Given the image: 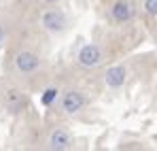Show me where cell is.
<instances>
[{"label":"cell","instance_id":"obj_5","mask_svg":"<svg viewBox=\"0 0 157 151\" xmlns=\"http://www.w3.org/2000/svg\"><path fill=\"white\" fill-rule=\"evenodd\" d=\"M43 26H45L49 32H59V30H64V26H66V17H64V13H59V11H47V13L43 15Z\"/></svg>","mask_w":157,"mask_h":151},{"label":"cell","instance_id":"obj_2","mask_svg":"<svg viewBox=\"0 0 157 151\" xmlns=\"http://www.w3.org/2000/svg\"><path fill=\"white\" fill-rule=\"evenodd\" d=\"M15 66H17L19 73L30 75V73H34V70L38 68V55L32 53V51H21V53H17V58H15Z\"/></svg>","mask_w":157,"mask_h":151},{"label":"cell","instance_id":"obj_3","mask_svg":"<svg viewBox=\"0 0 157 151\" xmlns=\"http://www.w3.org/2000/svg\"><path fill=\"white\" fill-rule=\"evenodd\" d=\"M110 15H113V19H115L117 24H128V22H132V17H134V9H132L130 2L119 0V2L113 4Z\"/></svg>","mask_w":157,"mask_h":151},{"label":"cell","instance_id":"obj_12","mask_svg":"<svg viewBox=\"0 0 157 151\" xmlns=\"http://www.w3.org/2000/svg\"><path fill=\"white\" fill-rule=\"evenodd\" d=\"M47 2H57V0H47Z\"/></svg>","mask_w":157,"mask_h":151},{"label":"cell","instance_id":"obj_8","mask_svg":"<svg viewBox=\"0 0 157 151\" xmlns=\"http://www.w3.org/2000/svg\"><path fill=\"white\" fill-rule=\"evenodd\" d=\"M6 104H9L11 109H17V106L21 104V96H19V92H13V89H11V92L6 94Z\"/></svg>","mask_w":157,"mask_h":151},{"label":"cell","instance_id":"obj_6","mask_svg":"<svg viewBox=\"0 0 157 151\" xmlns=\"http://www.w3.org/2000/svg\"><path fill=\"white\" fill-rule=\"evenodd\" d=\"M125 77H128V73H125V68L123 66H113V68H108L104 75V81L108 87H113V89H117V87H121L123 83H125Z\"/></svg>","mask_w":157,"mask_h":151},{"label":"cell","instance_id":"obj_4","mask_svg":"<svg viewBox=\"0 0 157 151\" xmlns=\"http://www.w3.org/2000/svg\"><path fill=\"white\" fill-rule=\"evenodd\" d=\"M85 104V98L78 94V92H66L64 94V100H62V109L68 113V115H75L83 109Z\"/></svg>","mask_w":157,"mask_h":151},{"label":"cell","instance_id":"obj_9","mask_svg":"<svg viewBox=\"0 0 157 151\" xmlns=\"http://www.w3.org/2000/svg\"><path fill=\"white\" fill-rule=\"evenodd\" d=\"M144 11L151 17H157V0H144Z\"/></svg>","mask_w":157,"mask_h":151},{"label":"cell","instance_id":"obj_10","mask_svg":"<svg viewBox=\"0 0 157 151\" xmlns=\"http://www.w3.org/2000/svg\"><path fill=\"white\" fill-rule=\"evenodd\" d=\"M55 96H57V89H47V92L43 94V98H40V100H43L45 106H49V104L55 100Z\"/></svg>","mask_w":157,"mask_h":151},{"label":"cell","instance_id":"obj_7","mask_svg":"<svg viewBox=\"0 0 157 151\" xmlns=\"http://www.w3.org/2000/svg\"><path fill=\"white\" fill-rule=\"evenodd\" d=\"M70 134L68 132H64V130H55L51 134V138H49V149L53 151H66L70 149Z\"/></svg>","mask_w":157,"mask_h":151},{"label":"cell","instance_id":"obj_11","mask_svg":"<svg viewBox=\"0 0 157 151\" xmlns=\"http://www.w3.org/2000/svg\"><path fill=\"white\" fill-rule=\"evenodd\" d=\"M2 41H4V30H2V26H0V45H2Z\"/></svg>","mask_w":157,"mask_h":151},{"label":"cell","instance_id":"obj_1","mask_svg":"<svg viewBox=\"0 0 157 151\" xmlns=\"http://www.w3.org/2000/svg\"><path fill=\"white\" fill-rule=\"evenodd\" d=\"M102 62V51L98 49L96 45H85L83 49L78 51V64L85 68H94Z\"/></svg>","mask_w":157,"mask_h":151}]
</instances>
